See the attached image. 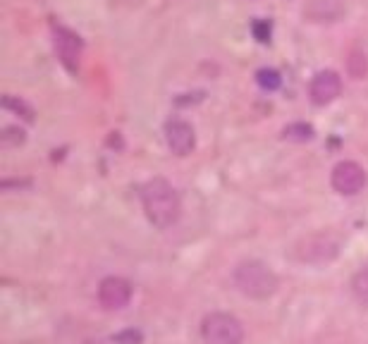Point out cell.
Returning <instances> with one entry per match:
<instances>
[{
	"mask_svg": "<svg viewBox=\"0 0 368 344\" xmlns=\"http://www.w3.org/2000/svg\"><path fill=\"white\" fill-rule=\"evenodd\" d=\"M256 36H259V41H268V36H271V27L266 25V22H259V25L254 27Z\"/></svg>",
	"mask_w": 368,
	"mask_h": 344,
	"instance_id": "e0dca14e",
	"label": "cell"
},
{
	"mask_svg": "<svg viewBox=\"0 0 368 344\" xmlns=\"http://www.w3.org/2000/svg\"><path fill=\"white\" fill-rule=\"evenodd\" d=\"M53 43H55V53L60 57V62L65 65L69 72H77L79 60H81V39L72 29L67 27H55L53 29Z\"/></svg>",
	"mask_w": 368,
	"mask_h": 344,
	"instance_id": "52a82bcc",
	"label": "cell"
},
{
	"mask_svg": "<svg viewBox=\"0 0 368 344\" xmlns=\"http://www.w3.org/2000/svg\"><path fill=\"white\" fill-rule=\"evenodd\" d=\"M352 294L361 306H368V266L352 277Z\"/></svg>",
	"mask_w": 368,
	"mask_h": 344,
	"instance_id": "8fae6325",
	"label": "cell"
},
{
	"mask_svg": "<svg viewBox=\"0 0 368 344\" xmlns=\"http://www.w3.org/2000/svg\"><path fill=\"white\" fill-rule=\"evenodd\" d=\"M3 106L5 108H10V110H15V113H22V118H25L27 122H32L34 120V110L27 106L22 98H15V96H5L3 98Z\"/></svg>",
	"mask_w": 368,
	"mask_h": 344,
	"instance_id": "9a60e30c",
	"label": "cell"
},
{
	"mask_svg": "<svg viewBox=\"0 0 368 344\" xmlns=\"http://www.w3.org/2000/svg\"><path fill=\"white\" fill-rule=\"evenodd\" d=\"M347 69H349V74H352L354 79H364L368 74L366 53H361V50H352V55H349V60H347Z\"/></svg>",
	"mask_w": 368,
	"mask_h": 344,
	"instance_id": "7c38bea8",
	"label": "cell"
},
{
	"mask_svg": "<svg viewBox=\"0 0 368 344\" xmlns=\"http://www.w3.org/2000/svg\"><path fill=\"white\" fill-rule=\"evenodd\" d=\"M256 81H259L261 89L275 91V89H280V84H282V77H280L278 69L263 67V69H259V72H256Z\"/></svg>",
	"mask_w": 368,
	"mask_h": 344,
	"instance_id": "4fadbf2b",
	"label": "cell"
},
{
	"mask_svg": "<svg viewBox=\"0 0 368 344\" xmlns=\"http://www.w3.org/2000/svg\"><path fill=\"white\" fill-rule=\"evenodd\" d=\"M115 342H120V344H139V342H142V332L127 330V332H122V335L115 337Z\"/></svg>",
	"mask_w": 368,
	"mask_h": 344,
	"instance_id": "2e32d148",
	"label": "cell"
},
{
	"mask_svg": "<svg viewBox=\"0 0 368 344\" xmlns=\"http://www.w3.org/2000/svg\"><path fill=\"white\" fill-rule=\"evenodd\" d=\"M342 93V77L335 69H320L308 84V96L315 106H328Z\"/></svg>",
	"mask_w": 368,
	"mask_h": 344,
	"instance_id": "ba28073f",
	"label": "cell"
},
{
	"mask_svg": "<svg viewBox=\"0 0 368 344\" xmlns=\"http://www.w3.org/2000/svg\"><path fill=\"white\" fill-rule=\"evenodd\" d=\"M142 203H144V213L149 218L151 225L161 227H172L179 220V213H182V201H179V194L175 191V186L163 177H154L149 179L142 186Z\"/></svg>",
	"mask_w": 368,
	"mask_h": 344,
	"instance_id": "6da1fadb",
	"label": "cell"
},
{
	"mask_svg": "<svg viewBox=\"0 0 368 344\" xmlns=\"http://www.w3.org/2000/svg\"><path fill=\"white\" fill-rule=\"evenodd\" d=\"M165 142L170 146L175 156H189L196 146L194 127L184 120H170L165 122Z\"/></svg>",
	"mask_w": 368,
	"mask_h": 344,
	"instance_id": "9c48e42d",
	"label": "cell"
},
{
	"mask_svg": "<svg viewBox=\"0 0 368 344\" xmlns=\"http://www.w3.org/2000/svg\"><path fill=\"white\" fill-rule=\"evenodd\" d=\"M304 15L311 22H335L342 15V5L337 0H308Z\"/></svg>",
	"mask_w": 368,
	"mask_h": 344,
	"instance_id": "30bf717a",
	"label": "cell"
},
{
	"mask_svg": "<svg viewBox=\"0 0 368 344\" xmlns=\"http://www.w3.org/2000/svg\"><path fill=\"white\" fill-rule=\"evenodd\" d=\"M368 182L366 177V170L354 160H342L332 167V174H330V184L337 194L342 196H354L359 191H364V186Z\"/></svg>",
	"mask_w": 368,
	"mask_h": 344,
	"instance_id": "5b68a950",
	"label": "cell"
},
{
	"mask_svg": "<svg viewBox=\"0 0 368 344\" xmlns=\"http://www.w3.org/2000/svg\"><path fill=\"white\" fill-rule=\"evenodd\" d=\"M201 335L206 344H242L244 325L239 323V318L230 316V313L215 311L203 318Z\"/></svg>",
	"mask_w": 368,
	"mask_h": 344,
	"instance_id": "277c9868",
	"label": "cell"
},
{
	"mask_svg": "<svg viewBox=\"0 0 368 344\" xmlns=\"http://www.w3.org/2000/svg\"><path fill=\"white\" fill-rule=\"evenodd\" d=\"M232 282L249 299H268L278 291V275L256 259L237 263L232 270Z\"/></svg>",
	"mask_w": 368,
	"mask_h": 344,
	"instance_id": "7a4b0ae2",
	"label": "cell"
},
{
	"mask_svg": "<svg viewBox=\"0 0 368 344\" xmlns=\"http://www.w3.org/2000/svg\"><path fill=\"white\" fill-rule=\"evenodd\" d=\"M132 284L125 277L110 275L98 284V304L105 311H122L132 301Z\"/></svg>",
	"mask_w": 368,
	"mask_h": 344,
	"instance_id": "8992f818",
	"label": "cell"
},
{
	"mask_svg": "<svg viewBox=\"0 0 368 344\" xmlns=\"http://www.w3.org/2000/svg\"><path fill=\"white\" fill-rule=\"evenodd\" d=\"M285 139H292V142H308L313 137V127L311 125H304V122H297V125L285 127L282 132Z\"/></svg>",
	"mask_w": 368,
	"mask_h": 344,
	"instance_id": "5bb4252c",
	"label": "cell"
},
{
	"mask_svg": "<svg viewBox=\"0 0 368 344\" xmlns=\"http://www.w3.org/2000/svg\"><path fill=\"white\" fill-rule=\"evenodd\" d=\"M340 252L342 239L332 232H313V235L299 239L294 247V256L308 266H328L340 256Z\"/></svg>",
	"mask_w": 368,
	"mask_h": 344,
	"instance_id": "3957f363",
	"label": "cell"
}]
</instances>
